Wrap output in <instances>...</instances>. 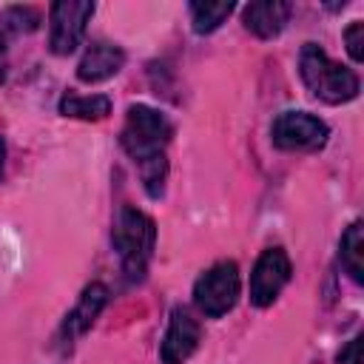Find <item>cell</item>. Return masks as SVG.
<instances>
[{
    "label": "cell",
    "mask_w": 364,
    "mask_h": 364,
    "mask_svg": "<svg viewBox=\"0 0 364 364\" xmlns=\"http://www.w3.org/2000/svg\"><path fill=\"white\" fill-rule=\"evenodd\" d=\"M105 301H108V287H105L102 282H91V284L82 290V296H80V301L74 304V310L65 316V321H63V327H60V341H63V344H71L74 338H80V336L94 324V318L102 313Z\"/></svg>",
    "instance_id": "cell-9"
},
{
    "label": "cell",
    "mask_w": 364,
    "mask_h": 364,
    "mask_svg": "<svg viewBox=\"0 0 364 364\" xmlns=\"http://www.w3.org/2000/svg\"><path fill=\"white\" fill-rule=\"evenodd\" d=\"M327 136V122L307 111H282L270 125V139L282 151H318Z\"/></svg>",
    "instance_id": "cell-5"
},
{
    "label": "cell",
    "mask_w": 364,
    "mask_h": 364,
    "mask_svg": "<svg viewBox=\"0 0 364 364\" xmlns=\"http://www.w3.org/2000/svg\"><path fill=\"white\" fill-rule=\"evenodd\" d=\"M236 6L228 0V3H191L188 11H191V23H193V31L196 34H210L216 31L233 11Z\"/></svg>",
    "instance_id": "cell-14"
},
{
    "label": "cell",
    "mask_w": 364,
    "mask_h": 364,
    "mask_svg": "<svg viewBox=\"0 0 364 364\" xmlns=\"http://www.w3.org/2000/svg\"><path fill=\"white\" fill-rule=\"evenodd\" d=\"M199 336H202V327L191 316V310L188 307H173L168 330H165L162 344H159L162 364H182V361H188L193 355V350L199 347Z\"/></svg>",
    "instance_id": "cell-8"
},
{
    "label": "cell",
    "mask_w": 364,
    "mask_h": 364,
    "mask_svg": "<svg viewBox=\"0 0 364 364\" xmlns=\"http://www.w3.org/2000/svg\"><path fill=\"white\" fill-rule=\"evenodd\" d=\"M239 293H242V279H239L236 262H216L196 279L193 304L199 307L202 316L219 318L228 310H233V304L239 301Z\"/></svg>",
    "instance_id": "cell-4"
},
{
    "label": "cell",
    "mask_w": 364,
    "mask_h": 364,
    "mask_svg": "<svg viewBox=\"0 0 364 364\" xmlns=\"http://www.w3.org/2000/svg\"><path fill=\"white\" fill-rule=\"evenodd\" d=\"M3 168H6V142L0 136V179H3Z\"/></svg>",
    "instance_id": "cell-19"
},
{
    "label": "cell",
    "mask_w": 364,
    "mask_h": 364,
    "mask_svg": "<svg viewBox=\"0 0 364 364\" xmlns=\"http://www.w3.org/2000/svg\"><path fill=\"white\" fill-rule=\"evenodd\" d=\"M122 65H125V51L119 46H114V43H94L82 54V60L77 65V77H80V82H102V80L119 74Z\"/></svg>",
    "instance_id": "cell-11"
},
{
    "label": "cell",
    "mask_w": 364,
    "mask_h": 364,
    "mask_svg": "<svg viewBox=\"0 0 364 364\" xmlns=\"http://www.w3.org/2000/svg\"><path fill=\"white\" fill-rule=\"evenodd\" d=\"M344 43H347V51L353 57V63H361L364 60V23L361 20H353L344 31Z\"/></svg>",
    "instance_id": "cell-16"
},
{
    "label": "cell",
    "mask_w": 364,
    "mask_h": 364,
    "mask_svg": "<svg viewBox=\"0 0 364 364\" xmlns=\"http://www.w3.org/2000/svg\"><path fill=\"white\" fill-rule=\"evenodd\" d=\"M173 136V125L168 117L151 105H131L125 114V125L119 131L122 151L136 162H148L156 156H165V145Z\"/></svg>",
    "instance_id": "cell-3"
},
{
    "label": "cell",
    "mask_w": 364,
    "mask_h": 364,
    "mask_svg": "<svg viewBox=\"0 0 364 364\" xmlns=\"http://www.w3.org/2000/svg\"><path fill=\"white\" fill-rule=\"evenodd\" d=\"M0 23L11 31H34L40 26V11L31 6H9L0 14Z\"/></svg>",
    "instance_id": "cell-15"
},
{
    "label": "cell",
    "mask_w": 364,
    "mask_h": 364,
    "mask_svg": "<svg viewBox=\"0 0 364 364\" xmlns=\"http://www.w3.org/2000/svg\"><path fill=\"white\" fill-rule=\"evenodd\" d=\"M364 225L355 219L344 233H341V242H338V259H341V267L350 273V279L355 284L364 282Z\"/></svg>",
    "instance_id": "cell-13"
},
{
    "label": "cell",
    "mask_w": 364,
    "mask_h": 364,
    "mask_svg": "<svg viewBox=\"0 0 364 364\" xmlns=\"http://www.w3.org/2000/svg\"><path fill=\"white\" fill-rule=\"evenodd\" d=\"M290 256L282 250V247H267L262 250V256L256 259L253 264V273H250V304L256 307H270L282 287L290 282Z\"/></svg>",
    "instance_id": "cell-7"
},
{
    "label": "cell",
    "mask_w": 364,
    "mask_h": 364,
    "mask_svg": "<svg viewBox=\"0 0 364 364\" xmlns=\"http://www.w3.org/2000/svg\"><path fill=\"white\" fill-rule=\"evenodd\" d=\"M156 245V225L148 213L136 210L134 205H122L114 225V250L119 256L122 273L128 282H142L148 273V262Z\"/></svg>",
    "instance_id": "cell-2"
},
{
    "label": "cell",
    "mask_w": 364,
    "mask_h": 364,
    "mask_svg": "<svg viewBox=\"0 0 364 364\" xmlns=\"http://www.w3.org/2000/svg\"><path fill=\"white\" fill-rule=\"evenodd\" d=\"M336 361H338V364H361V336H353V338L341 347V353H338Z\"/></svg>",
    "instance_id": "cell-17"
},
{
    "label": "cell",
    "mask_w": 364,
    "mask_h": 364,
    "mask_svg": "<svg viewBox=\"0 0 364 364\" xmlns=\"http://www.w3.org/2000/svg\"><path fill=\"white\" fill-rule=\"evenodd\" d=\"M290 11H293V6L284 0H256V3H247L242 9V23L250 34L270 40L287 26Z\"/></svg>",
    "instance_id": "cell-10"
},
{
    "label": "cell",
    "mask_w": 364,
    "mask_h": 364,
    "mask_svg": "<svg viewBox=\"0 0 364 364\" xmlns=\"http://www.w3.org/2000/svg\"><path fill=\"white\" fill-rule=\"evenodd\" d=\"M60 114L71 117V119H85V122H97L105 119L111 114V100L105 94H63L60 100Z\"/></svg>",
    "instance_id": "cell-12"
},
{
    "label": "cell",
    "mask_w": 364,
    "mask_h": 364,
    "mask_svg": "<svg viewBox=\"0 0 364 364\" xmlns=\"http://www.w3.org/2000/svg\"><path fill=\"white\" fill-rule=\"evenodd\" d=\"M91 14H94V3H88V0L51 3V9H48V46H51V51L54 54H71L82 40Z\"/></svg>",
    "instance_id": "cell-6"
},
{
    "label": "cell",
    "mask_w": 364,
    "mask_h": 364,
    "mask_svg": "<svg viewBox=\"0 0 364 364\" xmlns=\"http://www.w3.org/2000/svg\"><path fill=\"white\" fill-rule=\"evenodd\" d=\"M6 71H9V57H6V40L0 34V85L6 82Z\"/></svg>",
    "instance_id": "cell-18"
},
{
    "label": "cell",
    "mask_w": 364,
    "mask_h": 364,
    "mask_svg": "<svg viewBox=\"0 0 364 364\" xmlns=\"http://www.w3.org/2000/svg\"><path fill=\"white\" fill-rule=\"evenodd\" d=\"M299 74L313 97L327 105H341L358 97V77L353 68L327 57L318 43H304L299 54Z\"/></svg>",
    "instance_id": "cell-1"
}]
</instances>
